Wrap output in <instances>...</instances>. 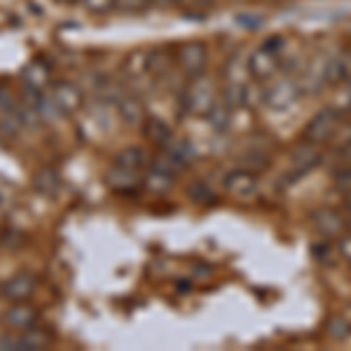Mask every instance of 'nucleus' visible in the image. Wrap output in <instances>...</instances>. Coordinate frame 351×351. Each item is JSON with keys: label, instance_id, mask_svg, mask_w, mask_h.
Segmentation results:
<instances>
[{"label": "nucleus", "instance_id": "21", "mask_svg": "<svg viewBox=\"0 0 351 351\" xmlns=\"http://www.w3.org/2000/svg\"><path fill=\"white\" fill-rule=\"evenodd\" d=\"M82 5L94 14H108L110 10L117 8V0H82Z\"/></svg>", "mask_w": 351, "mask_h": 351}, {"label": "nucleus", "instance_id": "14", "mask_svg": "<svg viewBox=\"0 0 351 351\" xmlns=\"http://www.w3.org/2000/svg\"><path fill=\"white\" fill-rule=\"evenodd\" d=\"M21 82L28 89H38L45 92V87H49V68L43 61H31L24 71H21Z\"/></svg>", "mask_w": 351, "mask_h": 351}, {"label": "nucleus", "instance_id": "16", "mask_svg": "<svg viewBox=\"0 0 351 351\" xmlns=\"http://www.w3.org/2000/svg\"><path fill=\"white\" fill-rule=\"evenodd\" d=\"M143 134H145V138L152 141V143H157V145H167L169 141L173 138L171 136V129L167 127V122H162V120H155V117H145V122H143Z\"/></svg>", "mask_w": 351, "mask_h": 351}, {"label": "nucleus", "instance_id": "8", "mask_svg": "<svg viewBox=\"0 0 351 351\" xmlns=\"http://www.w3.org/2000/svg\"><path fill=\"white\" fill-rule=\"evenodd\" d=\"M38 281L33 274L28 271H21V274H14L12 279H8L3 286H0V295L8 302H26L28 298L36 293Z\"/></svg>", "mask_w": 351, "mask_h": 351}, {"label": "nucleus", "instance_id": "15", "mask_svg": "<svg viewBox=\"0 0 351 351\" xmlns=\"http://www.w3.org/2000/svg\"><path fill=\"white\" fill-rule=\"evenodd\" d=\"M33 188L40 192L43 197H56L61 190V176L56 169L45 167L36 176H33Z\"/></svg>", "mask_w": 351, "mask_h": 351}, {"label": "nucleus", "instance_id": "20", "mask_svg": "<svg viewBox=\"0 0 351 351\" xmlns=\"http://www.w3.org/2000/svg\"><path fill=\"white\" fill-rule=\"evenodd\" d=\"M328 332L335 339H344L347 335H351V324L347 319H342V316H335V319L330 321V326H328Z\"/></svg>", "mask_w": 351, "mask_h": 351}, {"label": "nucleus", "instance_id": "3", "mask_svg": "<svg viewBox=\"0 0 351 351\" xmlns=\"http://www.w3.org/2000/svg\"><path fill=\"white\" fill-rule=\"evenodd\" d=\"M300 94H302L300 80H295L293 75H279L269 80L267 87L263 89V104L276 112H284L295 106Z\"/></svg>", "mask_w": 351, "mask_h": 351}, {"label": "nucleus", "instance_id": "25", "mask_svg": "<svg viewBox=\"0 0 351 351\" xmlns=\"http://www.w3.org/2000/svg\"><path fill=\"white\" fill-rule=\"evenodd\" d=\"M347 208H349V211H351V190L347 192Z\"/></svg>", "mask_w": 351, "mask_h": 351}, {"label": "nucleus", "instance_id": "10", "mask_svg": "<svg viewBox=\"0 0 351 351\" xmlns=\"http://www.w3.org/2000/svg\"><path fill=\"white\" fill-rule=\"evenodd\" d=\"M5 324L12 330H26L38 324V309L26 302H12V307L5 311Z\"/></svg>", "mask_w": 351, "mask_h": 351}, {"label": "nucleus", "instance_id": "1", "mask_svg": "<svg viewBox=\"0 0 351 351\" xmlns=\"http://www.w3.org/2000/svg\"><path fill=\"white\" fill-rule=\"evenodd\" d=\"M218 101V82L216 77L206 75V73L190 77L188 84L183 87V92H180V106L192 117H206Z\"/></svg>", "mask_w": 351, "mask_h": 351}, {"label": "nucleus", "instance_id": "7", "mask_svg": "<svg viewBox=\"0 0 351 351\" xmlns=\"http://www.w3.org/2000/svg\"><path fill=\"white\" fill-rule=\"evenodd\" d=\"M49 94H52V101L61 115H75V112L82 108V92L77 84L66 82V80L54 82Z\"/></svg>", "mask_w": 351, "mask_h": 351}, {"label": "nucleus", "instance_id": "11", "mask_svg": "<svg viewBox=\"0 0 351 351\" xmlns=\"http://www.w3.org/2000/svg\"><path fill=\"white\" fill-rule=\"evenodd\" d=\"M117 112H120L122 122L129 124V127H141V124L145 122V110L134 94L117 96Z\"/></svg>", "mask_w": 351, "mask_h": 351}, {"label": "nucleus", "instance_id": "24", "mask_svg": "<svg viewBox=\"0 0 351 351\" xmlns=\"http://www.w3.org/2000/svg\"><path fill=\"white\" fill-rule=\"evenodd\" d=\"M344 87H347L349 92H351V68H349V75H347V80H344Z\"/></svg>", "mask_w": 351, "mask_h": 351}, {"label": "nucleus", "instance_id": "12", "mask_svg": "<svg viewBox=\"0 0 351 351\" xmlns=\"http://www.w3.org/2000/svg\"><path fill=\"white\" fill-rule=\"evenodd\" d=\"M52 337L47 335L40 328H26L19 330V335H14V351H43L49 347Z\"/></svg>", "mask_w": 351, "mask_h": 351}, {"label": "nucleus", "instance_id": "6", "mask_svg": "<svg viewBox=\"0 0 351 351\" xmlns=\"http://www.w3.org/2000/svg\"><path fill=\"white\" fill-rule=\"evenodd\" d=\"M258 176L248 169H234V171L225 173L223 178V190L228 195L237 197V199H251L253 195L258 192Z\"/></svg>", "mask_w": 351, "mask_h": 351}, {"label": "nucleus", "instance_id": "22", "mask_svg": "<svg viewBox=\"0 0 351 351\" xmlns=\"http://www.w3.org/2000/svg\"><path fill=\"white\" fill-rule=\"evenodd\" d=\"M339 251H342V256L351 263V237H344V239L339 241Z\"/></svg>", "mask_w": 351, "mask_h": 351}, {"label": "nucleus", "instance_id": "2", "mask_svg": "<svg viewBox=\"0 0 351 351\" xmlns=\"http://www.w3.org/2000/svg\"><path fill=\"white\" fill-rule=\"evenodd\" d=\"M284 40L281 38H271L263 43L258 49L248 54V73L258 84H267L279 75L281 66H284Z\"/></svg>", "mask_w": 351, "mask_h": 351}, {"label": "nucleus", "instance_id": "18", "mask_svg": "<svg viewBox=\"0 0 351 351\" xmlns=\"http://www.w3.org/2000/svg\"><path fill=\"white\" fill-rule=\"evenodd\" d=\"M145 162H148V157H145V152L141 148H127L122 150L120 155L115 157V162L112 164H120V167H127V169H134V171H143Z\"/></svg>", "mask_w": 351, "mask_h": 351}, {"label": "nucleus", "instance_id": "26", "mask_svg": "<svg viewBox=\"0 0 351 351\" xmlns=\"http://www.w3.org/2000/svg\"><path fill=\"white\" fill-rule=\"evenodd\" d=\"M61 3H73V0H61Z\"/></svg>", "mask_w": 351, "mask_h": 351}, {"label": "nucleus", "instance_id": "9", "mask_svg": "<svg viewBox=\"0 0 351 351\" xmlns=\"http://www.w3.org/2000/svg\"><path fill=\"white\" fill-rule=\"evenodd\" d=\"M106 183H108V188H112L115 192L127 195V192H134L141 185V171L120 167V164H112L108 176H106Z\"/></svg>", "mask_w": 351, "mask_h": 351}, {"label": "nucleus", "instance_id": "5", "mask_svg": "<svg viewBox=\"0 0 351 351\" xmlns=\"http://www.w3.org/2000/svg\"><path fill=\"white\" fill-rule=\"evenodd\" d=\"M176 61H178V68L185 73V75L195 77V75L206 73L208 52L202 43H185L183 47L178 49V54H176Z\"/></svg>", "mask_w": 351, "mask_h": 351}, {"label": "nucleus", "instance_id": "23", "mask_svg": "<svg viewBox=\"0 0 351 351\" xmlns=\"http://www.w3.org/2000/svg\"><path fill=\"white\" fill-rule=\"evenodd\" d=\"M178 3H183V5H206L208 0H178Z\"/></svg>", "mask_w": 351, "mask_h": 351}, {"label": "nucleus", "instance_id": "19", "mask_svg": "<svg viewBox=\"0 0 351 351\" xmlns=\"http://www.w3.org/2000/svg\"><path fill=\"white\" fill-rule=\"evenodd\" d=\"M173 178H176V176H169V173L160 171V169L150 167V171H148V176H145L143 185L148 190H152V192H167L173 185Z\"/></svg>", "mask_w": 351, "mask_h": 351}, {"label": "nucleus", "instance_id": "17", "mask_svg": "<svg viewBox=\"0 0 351 351\" xmlns=\"http://www.w3.org/2000/svg\"><path fill=\"white\" fill-rule=\"evenodd\" d=\"M232 112H234V110H232L230 106L220 99L206 117H208V122H211V127L216 129V132H228L230 124H232Z\"/></svg>", "mask_w": 351, "mask_h": 351}, {"label": "nucleus", "instance_id": "4", "mask_svg": "<svg viewBox=\"0 0 351 351\" xmlns=\"http://www.w3.org/2000/svg\"><path fill=\"white\" fill-rule=\"evenodd\" d=\"M337 122H339V117L335 110L326 108V110L316 112V115L309 120L307 129H304V141L311 145L326 143V141H330L332 134L337 132Z\"/></svg>", "mask_w": 351, "mask_h": 351}, {"label": "nucleus", "instance_id": "13", "mask_svg": "<svg viewBox=\"0 0 351 351\" xmlns=\"http://www.w3.org/2000/svg\"><path fill=\"white\" fill-rule=\"evenodd\" d=\"M314 228L321 232L324 237H342L344 232V218L337 211L330 208H321L314 213Z\"/></svg>", "mask_w": 351, "mask_h": 351}]
</instances>
